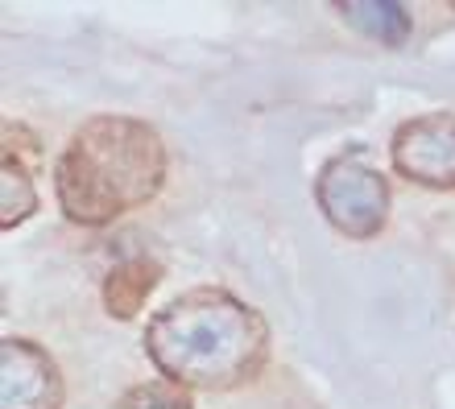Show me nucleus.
<instances>
[{
	"label": "nucleus",
	"instance_id": "obj_3",
	"mask_svg": "<svg viewBox=\"0 0 455 409\" xmlns=\"http://www.w3.org/2000/svg\"><path fill=\"white\" fill-rule=\"evenodd\" d=\"M319 207L331 219V228H339L352 240H372L385 228L389 216V186L377 169L360 166V161H331L319 174Z\"/></svg>",
	"mask_w": 455,
	"mask_h": 409
},
{
	"label": "nucleus",
	"instance_id": "obj_1",
	"mask_svg": "<svg viewBox=\"0 0 455 409\" xmlns=\"http://www.w3.org/2000/svg\"><path fill=\"white\" fill-rule=\"evenodd\" d=\"M145 348L179 385L232 389L261 368L265 323L224 289H191L154 314Z\"/></svg>",
	"mask_w": 455,
	"mask_h": 409
},
{
	"label": "nucleus",
	"instance_id": "obj_5",
	"mask_svg": "<svg viewBox=\"0 0 455 409\" xmlns=\"http://www.w3.org/2000/svg\"><path fill=\"white\" fill-rule=\"evenodd\" d=\"M62 381L46 351L29 339L0 343V409H59Z\"/></svg>",
	"mask_w": 455,
	"mask_h": 409
},
{
	"label": "nucleus",
	"instance_id": "obj_9",
	"mask_svg": "<svg viewBox=\"0 0 455 409\" xmlns=\"http://www.w3.org/2000/svg\"><path fill=\"white\" fill-rule=\"evenodd\" d=\"M116 409H191V397L170 381H149V385L129 389L116 401Z\"/></svg>",
	"mask_w": 455,
	"mask_h": 409
},
{
	"label": "nucleus",
	"instance_id": "obj_6",
	"mask_svg": "<svg viewBox=\"0 0 455 409\" xmlns=\"http://www.w3.org/2000/svg\"><path fill=\"white\" fill-rule=\"evenodd\" d=\"M162 281V265L157 261H124L104 277V302H108V314L116 319H132V314L145 306V298L154 294V286Z\"/></svg>",
	"mask_w": 455,
	"mask_h": 409
},
{
	"label": "nucleus",
	"instance_id": "obj_7",
	"mask_svg": "<svg viewBox=\"0 0 455 409\" xmlns=\"http://www.w3.org/2000/svg\"><path fill=\"white\" fill-rule=\"evenodd\" d=\"M339 12L352 29H360L364 37H377L385 46H402L414 29L406 4H394V0H347V4H339Z\"/></svg>",
	"mask_w": 455,
	"mask_h": 409
},
{
	"label": "nucleus",
	"instance_id": "obj_8",
	"mask_svg": "<svg viewBox=\"0 0 455 409\" xmlns=\"http://www.w3.org/2000/svg\"><path fill=\"white\" fill-rule=\"evenodd\" d=\"M0 207H4V216H0L4 228L21 224L25 216H34V207H37L34 182H29V174H25L21 161L12 153H4V169H0Z\"/></svg>",
	"mask_w": 455,
	"mask_h": 409
},
{
	"label": "nucleus",
	"instance_id": "obj_2",
	"mask_svg": "<svg viewBox=\"0 0 455 409\" xmlns=\"http://www.w3.org/2000/svg\"><path fill=\"white\" fill-rule=\"evenodd\" d=\"M166 174V149L141 121L96 116L71 137L59 161V203L75 224L100 228L149 203Z\"/></svg>",
	"mask_w": 455,
	"mask_h": 409
},
{
	"label": "nucleus",
	"instance_id": "obj_4",
	"mask_svg": "<svg viewBox=\"0 0 455 409\" xmlns=\"http://www.w3.org/2000/svg\"><path fill=\"white\" fill-rule=\"evenodd\" d=\"M394 166L422 186H455V116L435 112L397 129Z\"/></svg>",
	"mask_w": 455,
	"mask_h": 409
}]
</instances>
